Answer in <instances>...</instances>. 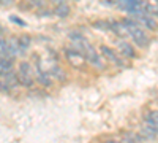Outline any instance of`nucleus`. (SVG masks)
<instances>
[{"mask_svg": "<svg viewBox=\"0 0 158 143\" xmlns=\"http://www.w3.org/2000/svg\"><path fill=\"white\" fill-rule=\"evenodd\" d=\"M18 78H19V84L30 87L35 83V67L30 62H21L18 67Z\"/></svg>", "mask_w": 158, "mask_h": 143, "instance_id": "f257e3e1", "label": "nucleus"}, {"mask_svg": "<svg viewBox=\"0 0 158 143\" xmlns=\"http://www.w3.org/2000/svg\"><path fill=\"white\" fill-rule=\"evenodd\" d=\"M144 5H146L144 0H117L115 2V7L122 11H127L131 18L144 13Z\"/></svg>", "mask_w": 158, "mask_h": 143, "instance_id": "f03ea898", "label": "nucleus"}, {"mask_svg": "<svg viewBox=\"0 0 158 143\" xmlns=\"http://www.w3.org/2000/svg\"><path fill=\"white\" fill-rule=\"evenodd\" d=\"M128 37L139 48H147L149 46V37L139 25H131V27H128Z\"/></svg>", "mask_w": 158, "mask_h": 143, "instance_id": "7ed1b4c3", "label": "nucleus"}, {"mask_svg": "<svg viewBox=\"0 0 158 143\" xmlns=\"http://www.w3.org/2000/svg\"><path fill=\"white\" fill-rule=\"evenodd\" d=\"M84 57H85V62H89L90 65H94V67H97V69H100V70L104 69L103 56H101L90 43H87V46L84 48Z\"/></svg>", "mask_w": 158, "mask_h": 143, "instance_id": "20e7f679", "label": "nucleus"}, {"mask_svg": "<svg viewBox=\"0 0 158 143\" xmlns=\"http://www.w3.org/2000/svg\"><path fill=\"white\" fill-rule=\"evenodd\" d=\"M65 57L68 59L70 65H73V67H76V69L82 67L84 64H85V57H84V54L81 53V51H77L76 48H73V46L65 48Z\"/></svg>", "mask_w": 158, "mask_h": 143, "instance_id": "39448f33", "label": "nucleus"}, {"mask_svg": "<svg viewBox=\"0 0 158 143\" xmlns=\"http://www.w3.org/2000/svg\"><path fill=\"white\" fill-rule=\"evenodd\" d=\"M100 54L106 59L109 64H112V65H123V60H122V56L117 53V49H112L106 45H101L100 46Z\"/></svg>", "mask_w": 158, "mask_h": 143, "instance_id": "423d86ee", "label": "nucleus"}, {"mask_svg": "<svg viewBox=\"0 0 158 143\" xmlns=\"http://www.w3.org/2000/svg\"><path fill=\"white\" fill-rule=\"evenodd\" d=\"M133 19L138 22L139 27H146L147 30H156L158 29V22L155 21V18L146 15V13H139V15L133 16Z\"/></svg>", "mask_w": 158, "mask_h": 143, "instance_id": "0eeeda50", "label": "nucleus"}, {"mask_svg": "<svg viewBox=\"0 0 158 143\" xmlns=\"http://www.w3.org/2000/svg\"><path fill=\"white\" fill-rule=\"evenodd\" d=\"M117 53L120 54L122 57H127V59H133L136 57V53H135V48L131 43L125 42L123 38H120V40L117 42Z\"/></svg>", "mask_w": 158, "mask_h": 143, "instance_id": "6e6552de", "label": "nucleus"}, {"mask_svg": "<svg viewBox=\"0 0 158 143\" xmlns=\"http://www.w3.org/2000/svg\"><path fill=\"white\" fill-rule=\"evenodd\" d=\"M35 80L41 84V86H46V87L52 84V78H51L49 72L43 70L40 65H35Z\"/></svg>", "mask_w": 158, "mask_h": 143, "instance_id": "1a4fd4ad", "label": "nucleus"}, {"mask_svg": "<svg viewBox=\"0 0 158 143\" xmlns=\"http://www.w3.org/2000/svg\"><path fill=\"white\" fill-rule=\"evenodd\" d=\"M109 32L115 34L117 37H120V38L128 37V29H127V25L122 21H109Z\"/></svg>", "mask_w": 158, "mask_h": 143, "instance_id": "9d476101", "label": "nucleus"}, {"mask_svg": "<svg viewBox=\"0 0 158 143\" xmlns=\"http://www.w3.org/2000/svg\"><path fill=\"white\" fill-rule=\"evenodd\" d=\"M144 126H147L150 131L158 135V111H149L144 116Z\"/></svg>", "mask_w": 158, "mask_h": 143, "instance_id": "9b49d317", "label": "nucleus"}, {"mask_svg": "<svg viewBox=\"0 0 158 143\" xmlns=\"http://www.w3.org/2000/svg\"><path fill=\"white\" fill-rule=\"evenodd\" d=\"M18 43H19V56H25L32 48V37L21 35V37H18Z\"/></svg>", "mask_w": 158, "mask_h": 143, "instance_id": "f8f14e48", "label": "nucleus"}, {"mask_svg": "<svg viewBox=\"0 0 158 143\" xmlns=\"http://www.w3.org/2000/svg\"><path fill=\"white\" fill-rule=\"evenodd\" d=\"M8 42V57L15 60L19 56V43H18V37H10L6 38Z\"/></svg>", "mask_w": 158, "mask_h": 143, "instance_id": "ddd939ff", "label": "nucleus"}, {"mask_svg": "<svg viewBox=\"0 0 158 143\" xmlns=\"http://www.w3.org/2000/svg\"><path fill=\"white\" fill-rule=\"evenodd\" d=\"M3 80V83L10 87V89H15V87H18L19 86V78H18V73L15 72V70H11V72H8L6 75H3V76H0Z\"/></svg>", "mask_w": 158, "mask_h": 143, "instance_id": "4468645a", "label": "nucleus"}, {"mask_svg": "<svg viewBox=\"0 0 158 143\" xmlns=\"http://www.w3.org/2000/svg\"><path fill=\"white\" fill-rule=\"evenodd\" d=\"M70 13H71V8L68 3H60V5H56L54 7V11H52V15L60 18V19H65V18H68L70 16Z\"/></svg>", "mask_w": 158, "mask_h": 143, "instance_id": "2eb2a0df", "label": "nucleus"}, {"mask_svg": "<svg viewBox=\"0 0 158 143\" xmlns=\"http://www.w3.org/2000/svg\"><path fill=\"white\" fill-rule=\"evenodd\" d=\"M11 70H15V60L8 57H0V76L6 75Z\"/></svg>", "mask_w": 158, "mask_h": 143, "instance_id": "dca6fc26", "label": "nucleus"}, {"mask_svg": "<svg viewBox=\"0 0 158 143\" xmlns=\"http://www.w3.org/2000/svg\"><path fill=\"white\" fill-rule=\"evenodd\" d=\"M49 75H51V78H56V80H60V81H65V78H67V75H65V72L62 70L60 65H52Z\"/></svg>", "mask_w": 158, "mask_h": 143, "instance_id": "f3484780", "label": "nucleus"}, {"mask_svg": "<svg viewBox=\"0 0 158 143\" xmlns=\"http://www.w3.org/2000/svg\"><path fill=\"white\" fill-rule=\"evenodd\" d=\"M144 13L152 18H158V5H155L153 2H146L144 5Z\"/></svg>", "mask_w": 158, "mask_h": 143, "instance_id": "a211bd4d", "label": "nucleus"}, {"mask_svg": "<svg viewBox=\"0 0 158 143\" xmlns=\"http://www.w3.org/2000/svg\"><path fill=\"white\" fill-rule=\"evenodd\" d=\"M0 57H8V42L2 35H0Z\"/></svg>", "mask_w": 158, "mask_h": 143, "instance_id": "6ab92c4d", "label": "nucleus"}, {"mask_svg": "<svg viewBox=\"0 0 158 143\" xmlns=\"http://www.w3.org/2000/svg\"><path fill=\"white\" fill-rule=\"evenodd\" d=\"M94 25L97 29H103V30L109 32V21H97V22H94Z\"/></svg>", "mask_w": 158, "mask_h": 143, "instance_id": "aec40b11", "label": "nucleus"}, {"mask_svg": "<svg viewBox=\"0 0 158 143\" xmlns=\"http://www.w3.org/2000/svg\"><path fill=\"white\" fill-rule=\"evenodd\" d=\"M27 2L33 7V8H44V5H46V2H44V0H27Z\"/></svg>", "mask_w": 158, "mask_h": 143, "instance_id": "412c9836", "label": "nucleus"}, {"mask_svg": "<svg viewBox=\"0 0 158 143\" xmlns=\"http://www.w3.org/2000/svg\"><path fill=\"white\" fill-rule=\"evenodd\" d=\"M16 3V0H0V7H3V8H10Z\"/></svg>", "mask_w": 158, "mask_h": 143, "instance_id": "4be33fe9", "label": "nucleus"}, {"mask_svg": "<svg viewBox=\"0 0 158 143\" xmlns=\"http://www.w3.org/2000/svg\"><path fill=\"white\" fill-rule=\"evenodd\" d=\"M10 91H11V89H10V87L3 83L2 78H0V92H10Z\"/></svg>", "mask_w": 158, "mask_h": 143, "instance_id": "5701e85b", "label": "nucleus"}, {"mask_svg": "<svg viewBox=\"0 0 158 143\" xmlns=\"http://www.w3.org/2000/svg\"><path fill=\"white\" fill-rule=\"evenodd\" d=\"M49 2L56 7V5H60V3H68V0H49Z\"/></svg>", "mask_w": 158, "mask_h": 143, "instance_id": "b1692460", "label": "nucleus"}, {"mask_svg": "<svg viewBox=\"0 0 158 143\" xmlns=\"http://www.w3.org/2000/svg\"><path fill=\"white\" fill-rule=\"evenodd\" d=\"M13 21H15V22H19V24H22V25H25V22L21 21V19H18V18H13Z\"/></svg>", "mask_w": 158, "mask_h": 143, "instance_id": "393cba45", "label": "nucleus"}, {"mask_svg": "<svg viewBox=\"0 0 158 143\" xmlns=\"http://www.w3.org/2000/svg\"><path fill=\"white\" fill-rule=\"evenodd\" d=\"M152 2H153L155 5H158V0H152Z\"/></svg>", "mask_w": 158, "mask_h": 143, "instance_id": "a878e982", "label": "nucleus"}, {"mask_svg": "<svg viewBox=\"0 0 158 143\" xmlns=\"http://www.w3.org/2000/svg\"><path fill=\"white\" fill-rule=\"evenodd\" d=\"M76 2H77V0H76Z\"/></svg>", "mask_w": 158, "mask_h": 143, "instance_id": "bb28decb", "label": "nucleus"}]
</instances>
